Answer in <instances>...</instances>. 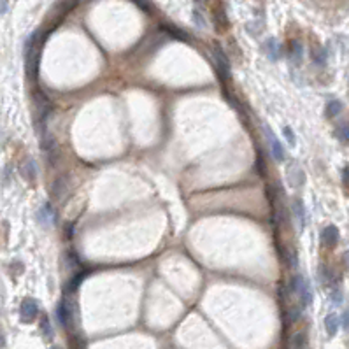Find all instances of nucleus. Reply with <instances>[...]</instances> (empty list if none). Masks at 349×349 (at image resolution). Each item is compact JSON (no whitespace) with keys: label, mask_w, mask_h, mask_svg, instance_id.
<instances>
[{"label":"nucleus","mask_w":349,"mask_h":349,"mask_svg":"<svg viewBox=\"0 0 349 349\" xmlns=\"http://www.w3.org/2000/svg\"><path fill=\"white\" fill-rule=\"evenodd\" d=\"M293 214H295L297 223H299L300 230H304L305 228V209H304V202L299 198L293 202Z\"/></svg>","instance_id":"nucleus-10"},{"label":"nucleus","mask_w":349,"mask_h":349,"mask_svg":"<svg viewBox=\"0 0 349 349\" xmlns=\"http://www.w3.org/2000/svg\"><path fill=\"white\" fill-rule=\"evenodd\" d=\"M340 111H342V102L330 100L325 107V114H326V118H335L337 114H340Z\"/></svg>","instance_id":"nucleus-15"},{"label":"nucleus","mask_w":349,"mask_h":349,"mask_svg":"<svg viewBox=\"0 0 349 349\" xmlns=\"http://www.w3.org/2000/svg\"><path fill=\"white\" fill-rule=\"evenodd\" d=\"M4 346H6V337H4L2 330H0V347H4Z\"/></svg>","instance_id":"nucleus-28"},{"label":"nucleus","mask_w":349,"mask_h":349,"mask_svg":"<svg viewBox=\"0 0 349 349\" xmlns=\"http://www.w3.org/2000/svg\"><path fill=\"white\" fill-rule=\"evenodd\" d=\"M332 299H334L335 304H340V302H342V291H340V289H334V291H332Z\"/></svg>","instance_id":"nucleus-26"},{"label":"nucleus","mask_w":349,"mask_h":349,"mask_svg":"<svg viewBox=\"0 0 349 349\" xmlns=\"http://www.w3.org/2000/svg\"><path fill=\"white\" fill-rule=\"evenodd\" d=\"M39 314V305L33 299H25L20 305V318L23 323H32Z\"/></svg>","instance_id":"nucleus-4"},{"label":"nucleus","mask_w":349,"mask_h":349,"mask_svg":"<svg viewBox=\"0 0 349 349\" xmlns=\"http://www.w3.org/2000/svg\"><path fill=\"white\" fill-rule=\"evenodd\" d=\"M288 57H289V60H291V63H295V65H300L302 58H304V46H302L300 41H297V39L289 41V44H288Z\"/></svg>","instance_id":"nucleus-8"},{"label":"nucleus","mask_w":349,"mask_h":349,"mask_svg":"<svg viewBox=\"0 0 349 349\" xmlns=\"http://www.w3.org/2000/svg\"><path fill=\"white\" fill-rule=\"evenodd\" d=\"M344 263H346V267L349 269V251H347L346 254H344Z\"/></svg>","instance_id":"nucleus-29"},{"label":"nucleus","mask_w":349,"mask_h":349,"mask_svg":"<svg viewBox=\"0 0 349 349\" xmlns=\"http://www.w3.org/2000/svg\"><path fill=\"white\" fill-rule=\"evenodd\" d=\"M88 275V270H83V272H79L76 278H72L70 279V283H69V286H67V291H76V289L79 288V284H81V281H83L84 278Z\"/></svg>","instance_id":"nucleus-18"},{"label":"nucleus","mask_w":349,"mask_h":349,"mask_svg":"<svg viewBox=\"0 0 349 349\" xmlns=\"http://www.w3.org/2000/svg\"><path fill=\"white\" fill-rule=\"evenodd\" d=\"M342 182L346 188H349V165H346V167L342 169Z\"/></svg>","instance_id":"nucleus-25"},{"label":"nucleus","mask_w":349,"mask_h":349,"mask_svg":"<svg viewBox=\"0 0 349 349\" xmlns=\"http://www.w3.org/2000/svg\"><path fill=\"white\" fill-rule=\"evenodd\" d=\"M57 318H58V321H60V325L63 326V328H69V326H70L72 310L69 309V305H67V302H65V300H62L60 304H58Z\"/></svg>","instance_id":"nucleus-9"},{"label":"nucleus","mask_w":349,"mask_h":349,"mask_svg":"<svg viewBox=\"0 0 349 349\" xmlns=\"http://www.w3.org/2000/svg\"><path fill=\"white\" fill-rule=\"evenodd\" d=\"M339 325H340V321H339V318L335 316V314H328V316L325 318V330H326V334H328L330 337H334V335L337 334Z\"/></svg>","instance_id":"nucleus-12"},{"label":"nucleus","mask_w":349,"mask_h":349,"mask_svg":"<svg viewBox=\"0 0 349 349\" xmlns=\"http://www.w3.org/2000/svg\"><path fill=\"white\" fill-rule=\"evenodd\" d=\"M335 135H337V139H340L342 142H347L349 140V123H342V125H339Z\"/></svg>","instance_id":"nucleus-19"},{"label":"nucleus","mask_w":349,"mask_h":349,"mask_svg":"<svg viewBox=\"0 0 349 349\" xmlns=\"http://www.w3.org/2000/svg\"><path fill=\"white\" fill-rule=\"evenodd\" d=\"M41 330H42V334H44L48 339H53V328H51V325H49L48 316L42 318V321H41Z\"/></svg>","instance_id":"nucleus-22"},{"label":"nucleus","mask_w":349,"mask_h":349,"mask_svg":"<svg viewBox=\"0 0 349 349\" xmlns=\"http://www.w3.org/2000/svg\"><path fill=\"white\" fill-rule=\"evenodd\" d=\"M289 291L299 295V299L304 307H307V305L313 304L314 295H313V289H310V283L304 278V275H295V278L291 279V283H289Z\"/></svg>","instance_id":"nucleus-2"},{"label":"nucleus","mask_w":349,"mask_h":349,"mask_svg":"<svg viewBox=\"0 0 349 349\" xmlns=\"http://www.w3.org/2000/svg\"><path fill=\"white\" fill-rule=\"evenodd\" d=\"M165 30H167L170 35H174L176 39H181V41H190V35L188 33H185V32H181V30H177L176 27H163Z\"/></svg>","instance_id":"nucleus-21"},{"label":"nucleus","mask_w":349,"mask_h":349,"mask_svg":"<svg viewBox=\"0 0 349 349\" xmlns=\"http://www.w3.org/2000/svg\"><path fill=\"white\" fill-rule=\"evenodd\" d=\"M319 278H321V281L325 284H337V281H339L337 275L334 274V270L328 269V267H325V265L319 267Z\"/></svg>","instance_id":"nucleus-13"},{"label":"nucleus","mask_w":349,"mask_h":349,"mask_svg":"<svg viewBox=\"0 0 349 349\" xmlns=\"http://www.w3.org/2000/svg\"><path fill=\"white\" fill-rule=\"evenodd\" d=\"M339 228L335 227V225H328L326 228H323L321 232V242L323 246H326V248H335L339 242Z\"/></svg>","instance_id":"nucleus-7"},{"label":"nucleus","mask_w":349,"mask_h":349,"mask_svg":"<svg viewBox=\"0 0 349 349\" xmlns=\"http://www.w3.org/2000/svg\"><path fill=\"white\" fill-rule=\"evenodd\" d=\"M342 326H344V330L349 332V310H344V314H342Z\"/></svg>","instance_id":"nucleus-27"},{"label":"nucleus","mask_w":349,"mask_h":349,"mask_svg":"<svg viewBox=\"0 0 349 349\" xmlns=\"http://www.w3.org/2000/svg\"><path fill=\"white\" fill-rule=\"evenodd\" d=\"M310 54H313V60L316 65L323 67L326 63V51H325V48H321V46H316V48L310 51Z\"/></svg>","instance_id":"nucleus-16"},{"label":"nucleus","mask_w":349,"mask_h":349,"mask_svg":"<svg viewBox=\"0 0 349 349\" xmlns=\"http://www.w3.org/2000/svg\"><path fill=\"white\" fill-rule=\"evenodd\" d=\"M42 35L41 32H35L30 39L27 41V49H25V63H27V76L33 83L39 76V57H41V46H42Z\"/></svg>","instance_id":"nucleus-1"},{"label":"nucleus","mask_w":349,"mask_h":349,"mask_svg":"<svg viewBox=\"0 0 349 349\" xmlns=\"http://www.w3.org/2000/svg\"><path fill=\"white\" fill-rule=\"evenodd\" d=\"M284 258H286L288 265L291 267V269H297V267H299V256H297V253L293 249L284 251Z\"/></svg>","instance_id":"nucleus-20"},{"label":"nucleus","mask_w":349,"mask_h":349,"mask_svg":"<svg viewBox=\"0 0 349 349\" xmlns=\"http://www.w3.org/2000/svg\"><path fill=\"white\" fill-rule=\"evenodd\" d=\"M212 57H214L216 69H218V74H219L221 81L230 79V62H228V57H227V53L221 49V46L218 44V42H214V46H212Z\"/></svg>","instance_id":"nucleus-3"},{"label":"nucleus","mask_w":349,"mask_h":349,"mask_svg":"<svg viewBox=\"0 0 349 349\" xmlns=\"http://www.w3.org/2000/svg\"><path fill=\"white\" fill-rule=\"evenodd\" d=\"M267 48V54H269V58H272V60H279V54H281V46L279 42L275 39H269L265 44Z\"/></svg>","instance_id":"nucleus-14"},{"label":"nucleus","mask_w":349,"mask_h":349,"mask_svg":"<svg viewBox=\"0 0 349 349\" xmlns=\"http://www.w3.org/2000/svg\"><path fill=\"white\" fill-rule=\"evenodd\" d=\"M39 219L42 225H46V227H51V225L54 223V211L51 209L49 204L42 206V209L39 211Z\"/></svg>","instance_id":"nucleus-11"},{"label":"nucleus","mask_w":349,"mask_h":349,"mask_svg":"<svg viewBox=\"0 0 349 349\" xmlns=\"http://www.w3.org/2000/svg\"><path fill=\"white\" fill-rule=\"evenodd\" d=\"M283 134H284V137L288 139L289 146H295V135H293V132H291V128H289V126H284Z\"/></svg>","instance_id":"nucleus-24"},{"label":"nucleus","mask_w":349,"mask_h":349,"mask_svg":"<svg viewBox=\"0 0 349 349\" xmlns=\"http://www.w3.org/2000/svg\"><path fill=\"white\" fill-rule=\"evenodd\" d=\"M302 316V309L300 307H291L286 313V323H288V326H291L293 323H297L300 319Z\"/></svg>","instance_id":"nucleus-17"},{"label":"nucleus","mask_w":349,"mask_h":349,"mask_svg":"<svg viewBox=\"0 0 349 349\" xmlns=\"http://www.w3.org/2000/svg\"><path fill=\"white\" fill-rule=\"evenodd\" d=\"M265 135H267V139H269L270 151H272V156H274V160L275 161H283L286 155H284V150H283V146H281L279 139L275 137V134L269 128V126H265Z\"/></svg>","instance_id":"nucleus-6"},{"label":"nucleus","mask_w":349,"mask_h":349,"mask_svg":"<svg viewBox=\"0 0 349 349\" xmlns=\"http://www.w3.org/2000/svg\"><path fill=\"white\" fill-rule=\"evenodd\" d=\"M212 21H214L216 32L223 33L228 30L230 21L227 16V11H225L223 4H216V7H212Z\"/></svg>","instance_id":"nucleus-5"},{"label":"nucleus","mask_w":349,"mask_h":349,"mask_svg":"<svg viewBox=\"0 0 349 349\" xmlns=\"http://www.w3.org/2000/svg\"><path fill=\"white\" fill-rule=\"evenodd\" d=\"M307 346V340H305V334H297L293 335V340H291V347H305Z\"/></svg>","instance_id":"nucleus-23"},{"label":"nucleus","mask_w":349,"mask_h":349,"mask_svg":"<svg viewBox=\"0 0 349 349\" xmlns=\"http://www.w3.org/2000/svg\"><path fill=\"white\" fill-rule=\"evenodd\" d=\"M198 2H202V4H204V2H207V0H198Z\"/></svg>","instance_id":"nucleus-30"}]
</instances>
